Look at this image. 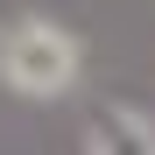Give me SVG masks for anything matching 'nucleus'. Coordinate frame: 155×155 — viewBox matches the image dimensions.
Segmentation results:
<instances>
[{
    "mask_svg": "<svg viewBox=\"0 0 155 155\" xmlns=\"http://www.w3.org/2000/svg\"><path fill=\"white\" fill-rule=\"evenodd\" d=\"M85 78V35L57 14H14L0 21V85L28 106H57Z\"/></svg>",
    "mask_w": 155,
    "mask_h": 155,
    "instance_id": "1",
    "label": "nucleus"
},
{
    "mask_svg": "<svg viewBox=\"0 0 155 155\" xmlns=\"http://www.w3.org/2000/svg\"><path fill=\"white\" fill-rule=\"evenodd\" d=\"M85 155H155V120L141 106H106L85 127Z\"/></svg>",
    "mask_w": 155,
    "mask_h": 155,
    "instance_id": "2",
    "label": "nucleus"
}]
</instances>
